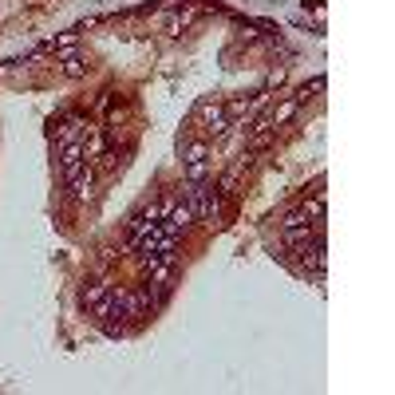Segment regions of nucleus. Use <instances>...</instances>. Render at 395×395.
I'll return each instance as SVG.
<instances>
[{"label":"nucleus","instance_id":"f257e3e1","mask_svg":"<svg viewBox=\"0 0 395 395\" xmlns=\"http://www.w3.org/2000/svg\"><path fill=\"white\" fill-rule=\"evenodd\" d=\"M194 119H198L202 138H214V143H222L233 127V119L225 115V103H217V99H202V103L194 107Z\"/></svg>","mask_w":395,"mask_h":395},{"label":"nucleus","instance_id":"f03ea898","mask_svg":"<svg viewBox=\"0 0 395 395\" xmlns=\"http://www.w3.org/2000/svg\"><path fill=\"white\" fill-rule=\"evenodd\" d=\"M182 163H186V182H206L210 178V138L190 135L182 143Z\"/></svg>","mask_w":395,"mask_h":395},{"label":"nucleus","instance_id":"7ed1b4c3","mask_svg":"<svg viewBox=\"0 0 395 395\" xmlns=\"http://www.w3.org/2000/svg\"><path fill=\"white\" fill-rule=\"evenodd\" d=\"M182 202L194 210V222H214V217H217V194L206 186V182H186Z\"/></svg>","mask_w":395,"mask_h":395},{"label":"nucleus","instance_id":"20e7f679","mask_svg":"<svg viewBox=\"0 0 395 395\" xmlns=\"http://www.w3.org/2000/svg\"><path fill=\"white\" fill-rule=\"evenodd\" d=\"M83 304L91 312H99V317H115V289L107 281H95V284H87V292H83Z\"/></svg>","mask_w":395,"mask_h":395},{"label":"nucleus","instance_id":"39448f33","mask_svg":"<svg viewBox=\"0 0 395 395\" xmlns=\"http://www.w3.org/2000/svg\"><path fill=\"white\" fill-rule=\"evenodd\" d=\"M312 230H317V225L304 217V210H292V214L281 222V233H284V241H289V245H301V241H309Z\"/></svg>","mask_w":395,"mask_h":395},{"label":"nucleus","instance_id":"423d86ee","mask_svg":"<svg viewBox=\"0 0 395 395\" xmlns=\"http://www.w3.org/2000/svg\"><path fill=\"white\" fill-rule=\"evenodd\" d=\"M297 253H301V261H304V265H309L312 269V273H324V233H320L317 230V237H312V245H309V241H301V245H297Z\"/></svg>","mask_w":395,"mask_h":395},{"label":"nucleus","instance_id":"0eeeda50","mask_svg":"<svg viewBox=\"0 0 395 395\" xmlns=\"http://www.w3.org/2000/svg\"><path fill=\"white\" fill-rule=\"evenodd\" d=\"M273 135H277V127H273V123H269V115H261V119L250 127V135H245V150H250V155H257V150H265V146L273 143Z\"/></svg>","mask_w":395,"mask_h":395},{"label":"nucleus","instance_id":"6e6552de","mask_svg":"<svg viewBox=\"0 0 395 395\" xmlns=\"http://www.w3.org/2000/svg\"><path fill=\"white\" fill-rule=\"evenodd\" d=\"M91 186H95V174H91V166L83 163L68 178V190H71V198H76V202H91Z\"/></svg>","mask_w":395,"mask_h":395},{"label":"nucleus","instance_id":"1a4fd4ad","mask_svg":"<svg viewBox=\"0 0 395 395\" xmlns=\"http://www.w3.org/2000/svg\"><path fill=\"white\" fill-rule=\"evenodd\" d=\"M297 107H301V95H289V99H281L277 107H269L265 115H269V123H273V127H284V123L297 115Z\"/></svg>","mask_w":395,"mask_h":395},{"label":"nucleus","instance_id":"9d476101","mask_svg":"<svg viewBox=\"0 0 395 395\" xmlns=\"http://www.w3.org/2000/svg\"><path fill=\"white\" fill-rule=\"evenodd\" d=\"M170 273H174V253H166V257H158V261H150V265H146V281L155 284V289L170 281Z\"/></svg>","mask_w":395,"mask_h":395},{"label":"nucleus","instance_id":"9b49d317","mask_svg":"<svg viewBox=\"0 0 395 395\" xmlns=\"http://www.w3.org/2000/svg\"><path fill=\"white\" fill-rule=\"evenodd\" d=\"M60 71H63V76H68V79H83V76H87V63L79 60V56H63Z\"/></svg>","mask_w":395,"mask_h":395},{"label":"nucleus","instance_id":"f8f14e48","mask_svg":"<svg viewBox=\"0 0 395 395\" xmlns=\"http://www.w3.org/2000/svg\"><path fill=\"white\" fill-rule=\"evenodd\" d=\"M79 43V32H63L60 40H52V52L56 56H71V48Z\"/></svg>","mask_w":395,"mask_h":395}]
</instances>
